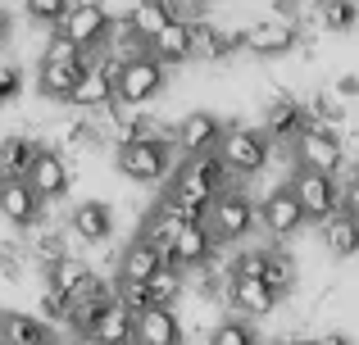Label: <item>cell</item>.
Wrapping results in <instances>:
<instances>
[{
	"mask_svg": "<svg viewBox=\"0 0 359 345\" xmlns=\"http://www.w3.org/2000/svg\"><path fill=\"white\" fill-rule=\"evenodd\" d=\"M5 36H9V14H5V5H0V45H5Z\"/></svg>",
	"mask_w": 359,
	"mask_h": 345,
	"instance_id": "60d3db41",
	"label": "cell"
},
{
	"mask_svg": "<svg viewBox=\"0 0 359 345\" xmlns=\"http://www.w3.org/2000/svg\"><path fill=\"white\" fill-rule=\"evenodd\" d=\"M300 5H305V9H323L327 0H300Z\"/></svg>",
	"mask_w": 359,
	"mask_h": 345,
	"instance_id": "f6af8a7d",
	"label": "cell"
},
{
	"mask_svg": "<svg viewBox=\"0 0 359 345\" xmlns=\"http://www.w3.org/2000/svg\"><path fill=\"white\" fill-rule=\"evenodd\" d=\"M269 273V250H241L232 259V277H264Z\"/></svg>",
	"mask_w": 359,
	"mask_h": 345,
	"instance_id": "e575fe53",
	"label": "cell"
},
{
	"mask_svg": "<svg viewBox=\"0 0 359 345\" xmlns=\"http://www.w3.org/2000/svg\"><path fill=\"white\" fill-rule=\"evenodd\" d=\"M150 55H155L164 69L168 64H182V59H196L191 55V18H173V23L150 41Z\"/></svg>",
	"mask_w": 359,
	"mask_h": 345,
	"instance_id": "7402d4cb",
	"label": "cell"
},
{
	"mask_svg": "<svg viewBox=\"0 0 359 345\" xmlns=\"http://www.w3.org/2000/svg\"><path fill=\"white\" fill-rule=\"evenodd\" d=\"M273 18H282V23H300V18H305V5H300V0H273Z\"/></svg>",
	"mask_w": 359,
	"mask_h": 345,
	"instance_id": "f35d334b",
	"label": "cell"
},
{
	"mask_svg": "<svg viewBox=\"0 0 359 345\" xmlns=\"http://www.w3.org/2000/svg\"><path fill=\"white\" fill-rule=\"evenodd\" d=\"M177 5H201V0H168V9H173V18H177Z\"/></svg>",
	"mask_w": 359,
	"mask_h": 345,
	"instance_id": "ee69618b",
	"label": "cell"
},
{
	"mask_svg": "<svg viewBox=\"0 0 359 345\" xmlns=\"http://www.w3.org/2000/svg\"><path fill=\"white\" fill-rule=\"evenodd\" d=\"M223 132L228 127L219 123L214 114H205V109H196V114H187L182 123H177V155L182 160H201V155H219L223 146Z\"/></svg>",
	"mask_w": 359,
	"mask_h": 345,
	"instance_id": "ba28073f",
	"label": "cell"
},
{
	"mask_svg": "<svg viewBox=\"0 0 359 345\" xmlns=\"http://www.w3.org/2000/svg\"><path fill=\"white\" fill-rule=\"evenodd\" d=\"M346 123V109H341V100H332V96H314L309 100V127H341Z\"/></svg>",
	"mask_w": 359,
	"mask_h": 345,
	"instance_id": "f546056e",
	"label": "cell"
},
{
	"mask_svg": "<svg viewBox=\"0 0 359 345\" xmlns=\"http://www.w3.org/2000/svg\"><path fill=\"white\" fill-rule=\"evenodd\" d=\"M191 55L196 59H219V27L191 23Z\"/></svg>",
	"mask_w": 359,
	"mask_h": 345,
	"instance_id": "836d02e7",
	"label": "cell"
},
{
	"mask_svg": "<svg viewBox=\"0 0 359 345\" xmlns=\"http://www.w3.org/2000/svg\"><path fill=\"white\" fill-rule=\"evenodd\" d=\"M210 345H259V337L250 332L245 318H223L219 328L210 332Z\"/></svg>",
	"mask_w": 359,
	"mask_h": 345,
	"instance_id": "f1b7e54d",
	"label": "cell"
},
{
	"mask_svg": "<svg viewBox=\"0 0 359 345\" xmlns=\"http://www.w3.org/2000/svg\"><path fill=\"white\" fill-rule=\"evenodd\" d=\"M0 273H5L9 282H18V277H23V246H14V241H5V246H0Z\"/></svg>",
	"mask_w": 359,
	"mask_h": 345,
	"instance_id": "8d00e7d4",
	"label": "cell"
},
{
	"mask_svg": "<svg viewBox=\"0 0 359 345\" xmlns=\"http://www.w3.org/2000/svg\"><path fill=\"white\" fill-rule=\"evenodd\" d=\"M318 345H351V341H346L341 332H332V337H323V341H318Z\"/></svg>",
	"mask_w": 359,
	"mask_h": 345,
	"instance_id": "7bdbcfd3",
	"label": "cell"
},
{
	"mask_svg": "<svg viewBox=\"0 0 359 345\" xmlns=\"http://www.w3.org/2000/svg\"><path fill=\"white\" fill-rule=\"evenodd\" d=\"M182 295H187V273H182V268H173V264H164L155 273V282H150V300H155L159 309H173Z\"/></svg>",
	"mask_w": 359,
	"mask_h": 345,
	"instance_id": "4316f807",
	"label": "cell"
},
{
	"mask_svg": "<svg viewBox=\"0 0 359 345\" xmlns=\"http://www.w3.org/2000/svg\"><path fill=\"white\" fill-rule=\"evenodd\" d=\"M337 96H341V100L359 96V78H355V73H341V78H337Z\"/></svg>",
	"mask_w": 359,
	"mask_h": 345,
	"instance_id": "ab89813d",
	"label": "cell"
},
{
	"mask_svg": "<svg viewBox=\"0 0 359 345\" xmlns=\"http://www.w3.org/2000/svg\"><path fill=\"white\" fill-rule=\"evenodd\" d=\"M173 160H177V136L164 132V136H150V141H137V146H123L114 150V164L128 182H159V177L173 173Z\"/></svg>",
	"mask_w": 359,
	"mask_h": 345,
	"instance_id": "6da1fadb",
	"label": "cell"
},
{
	"mask_svg": "<svg viewBox=\"0 0 359 345\" xmlns=\"http://www.w3.org/2000/svg\"><path fill=\"white\" fill-rule=\"evenodd\" d=\"M341 160H346V146H341V136H337L332 127H309V132L296 141V169L337 177Z\"/></svg>",
	"mask_w": 359,
	"mask_h": 345,
	"instance_id": "52a82bcc",
	"label": "cell"
},
{
	"mask_svg": "<svg viewBox=\"0 0 359 345\" xmlns=\"http://www.w3.org/2000/svg\"><path fill=\"white\" fill-rule=\"evenodd\" d=\"M309 132V109L291 96H278L269 109H264V136L273 146H296L300 136Z\"/></svg>",
	"mask_w": 359,
	"mask_h": 345,
	"instance_id": "30bf717a",
	"label": "cell"
},
{
	"mask_svg": "<svg viewBox=\"0 0 359 345\" xmlns=\"http://www.w3.org/2000/svg\"><path fill=\"white\" fill-rule=\"evenodd\" d=\"M355 182H359V164H355Z\"/></svg>",
	"mask_w": 359,
	"mask_h": 345,
	"instance_id": "bcb514c9",
	"label": "cell"
},
{
	"mask_svg": "<svg viewBox=\"0 0 359 345\" xmlns=\"http://www.w3.org/2000/svg\"><path fill=\"white\" fill-rule=\"evenodd\" d=\"M259 223H264V232H269V237H278V241H287V237H296V232H300V223H305V209H300V200H296V191H291V182L273 186V191L264 195Z\"/></svg>",
	"mask_w": 359,
	"mask_h": 345,
	"instance_id": "9c48e42d",
	"label": "cell"
},
{
	"mask_svg": "<svg viewBox=\"0 0 359 345\" xmlns=\"http://www.w3.org/2000/svg\"><path fill=\"white\" fill-rule=\"evenodd\" d=\"M214 259V237L210 227H182L173 241V255H168V264L182 268V273H191V268H210Z\"/></svg>",
	"mask_w": 359,
	"mask_h": 345,
	"instance_id": "ac0fdd59",
	"label": "cell"
},
{
	"mask_svg": "<svg viewBox=\"0 0 359 345\" xmlns=\"http://www.w3.org/2000/svg\"><path fill=\"white\" fill-rule=\"evenodd\" d=\"M91 268H87V259H78V255H64V259H55L50 268H46V291H60V295H69L73 286L87 277Z\"/></svg>",
	"mask_w": 359,
	"mask_h": 345,
	"instance_id": "484cf974",
	"label": "cell"
},
{
	"mask_svg": "<svg viewBox=\"0 0 359 345\" xmlns=\"http://www.w3.org/2000/svg\"><path fill=\"white\" fill-rule=\"evenodd\" d=\"M132 345H137V341H132Z\"/></svg>",
	"mask_w": 359,
	"mask_h": 345,
	"instance_id": "c3c4849f",
	"label": "cell"
},
{
	"mask_svg": "<svg viewBox=\"0 0 359 345\" xmlns=\"http://www.w3.org/2000/svg\"><path fill=\"white\" fill-rule=\"evenodd\" d=\"M18 91H23V69L18 64H0V105L18 100Z\"/></svg>",
	"mask_w": 359,
	"mask_h": 345,
	"instance_id": "d590c367",
	"label": "cell"
},
{
	"mask_svg": "<svg viewBox=\"0 0 359 345\" xmlns=\"http://www.w3.org/2000/svg\"><path fill=\"white\" fill-rule=\"evenodd\" d=\"M323 246H327V255H337V259L359 255V223L346 218V213L327 218V223H323Z\"/></svg>",
	"mask_w": 359,
	"mask_h": 345,
	"instance_id": "d4e9b609",
	"label": "cell"
},
{
	"mask_svg": "<svg viewBox=\"0 0 359 345\" xmlns=\"http://www.w3.org/2000/svg\"><path fill=\"white\" fill-rule=\"evenodd\" d=\"M23 9H27V18H32V23H50V27H60V23H64V14L73 9V0H23Z\"/></svg>",
	"mask_w": 359,
	"mask_h": 345,
	"instance_id": "1f68e13d",
	"label": "cell"
},
{
	"mask_svg": "<svg viewBox=\"0 0 359 345\" xmlns=\"http://www.w3.org/2000/svg\"><path fill=\"white\" fill-rule=\"evenodd\" d=\"M164 78H168V69L155 59V55H141V59H128V64H118V82H114V91H118V105H146V100H155L159 91H164Z\"/></svg>",
	"mask_w": 359,
	"mask_h": 345,
	"instance_id": "3957f363",
	"label": "cell"
},
{
	"mask_svg": "<svg viewBox=\"0 0 359 345\" xmlns=\"http://www.w3.org/2000/svg\"><path fill=\"white\" fill-rule=\"evenodd\" d=\"M109 32H114V18H109V9L100 5V0H73V9L60 23V36H69V41L78 45V50H87V55L105 50Z\"/></svg>",
	"mask_w": 359,
	"mask_h": 345,
	"instance_id": "7a4b0ae2",
	"label": "cell"
},
{
	"mask_svg": "<svg viewBox=\"0 0 359 345\" xmlns=\"http://www.w3.org/2000/svg\"><path fill=\"white\" fill-rule=\"evenodd\" d=\"M173 23V9H168V0H137V5L128 9V27L141 36V41H155L164 27Z\"/></svg>",
	"mask_w": 359,
	"mask_h": 345,
	"instance_id": "cb8c5ba5",
	"label": "cell"
},
{
	"mask_svg": "<svg viewBox=\"0 0 359 345\" xmlns=\"http://www.w3.org/2000/svg\"><path fill=\"white\" fill-rule=\"evenodd\" d=\"M219 160L228 164V173H259L273 160V141L255 127H228L219 146Z\"/></svg>",
	"mask_w": 359,
	"mask_h": 345,
	"instance_id": "5b68a950",
	"label": "cell"
},
{
	"mask_svg": "<svg viewBox=\"0 0 359 345\" xmlns=\"http://www.w3.org/2000/svg\"><path fill=\"white\" fill-rule=\"evenodd\" d=\"M118 304L123 309H132V318H141L146 309H155V300H150V286H141V282H118Z\"/></svg>",
	"mask_w": 359,
	"mask_h": 345,
	"instance_id": "d6a6232c",
	"label": "cell"
},
{
	"mask_svg": "<svg viewBox=\"0 0 359 345\" xmlns=\"http://www.w3.org/2000/svg\"><path fill=\"white\" fill-rule=\"evenodd\" d=\"M300 41L296 23H282V18H264V23L245 27V50L250 55H282Z\"/></svg>",
	"mask_w": 359,
	"mask_h": 345,
	"instance_id": "2e32d148",
	"label": "cell"
},
{
	"mask_svg": "<svg viewBox=\"0 0 359 345\" xmlns=\"http://www.w3.org/2000/svg\"><path fill=\"white\" fill-rule=\"evenodd\" d=\"M355 146H359V132H355Z\"/></svg>",
	"mask_w": 359,
	"mask_h": 345,
	"instance_id": "7dc6e473",
	"label": "cell"
},
{
	"mask_svg": "<svg viewBox=\"0 0 359 345\" xmlns=\"http://www.w3.org/2000/svg\"><path fill=\"white\" fill-rule=\"evenodd\" d=\"M0 345H55V337L36 314H0Z\"/></svg>",
	"mask_w": 359,
	"mask_h": 345,
	"instance_id": "ffe728a7",
	"label": "cell"
},
{
	"mask_svg": "<svg viewBox=\"0 0 359 345\" xmlns=\"http://www.w3.org/2000/svg\"><path fill=\"white\" fill-rule=\"evenodd\" d=\"M341 213L359 223V182H355V177H351V182H341Z\"/></svg>",
	"mask_w": 359,
	"mask_h": 345,
	"instance_id": "74e56055",
	"label": "cell"
},
{
	"mask_svg": "<svg viewBox=\"0 0 359 345\" xmlns=\"http://www.w3.org/2000/svg\"><path fill=\"white\" fill-rule=\"evenodd\" d=\"M264 282H269L278 295H287L291 286H296V264H291L282 250H269V273H264Z\"/></svg>",
	"mask_w": 359,
	"mask_h": 345,
	"instance_id": "4dcf8cb0",
	"label": "cell"
},
{
	"mask_svg": "<svg viewBox=\"0 0 359 345\" xmlns=\"http://www.w3.org/2000/svg\"><path fill=\"white\" fill-rule=\"evenodd\" d=\"M87 341L91 345H132L137 341V318H132V309L118 304V295H114V304L96 318V328L87 332Z\"/></svg>",
	"mask_w": 359,
	"mask_h": 345,
	"instance_id": "d6986e66",
	"label": "cell"
},
{
	"mask_svg": "<svg viewBox=\"0 0 359 345\" xmlns=\"http://www.w3.org/2000/svg\"><path fill=\"white\" fill-rule=\"evenodd\" d=\"M228 304L241 314V318H264L282 304V295L273 291L264 277H232L228 282Z\"/></svg>",
	"mask_w": 359,
	"mask_h": 345,
	"instance_id": "8fae6325",
	"label": "cell"
},
{
	"mask_svg": "<svg viewBox=\"0 0 359 345\" xmlns=\"http://www.w3.org/2000/svg\"><path fill=\"white\" fill-rule=\"evenodd\" d=\"M69 227H73V237H78V241L100 246V241L114 237V209L100 204V200H87V204H78V209L69 213Z\"/></svg>",
	"mask_w": 359,
	"mask_h": 345,
	"instance_id": "e0dca14e",
	"label": "cell"
},
{
	"mask_svg": "<svg viewBox=\"0 0 359 345\" xmlns=\"http://www.w3.org/2000/svg\"><path fill=\"white\" fill-rule=\"evenodd\" d=\"M318 23H323L327 32H351L359 23V5L355 0H327V5L318 9Z\"/></svg>",
	"mask_w": 359,
	"mask_h": 345,
	"instance_id": "83f0119b",
	"label": "cell"
},
{
	"mask_svg": "<svg viewBox=\"0 0 359 345\" xmlns=\"http://www.w3.org/2000/svg\"><path fill=\"white\" fill-rule=\"evenodd\" d=\"M291 191H296L300 209H305V218H337L341 213V182L327 173H309V169H296L291 173Z\"/></svg>",
	"mask_w": 359,
	"mask_h": 345,
	"instance_id": "277c9868",
	"label": "cell"
},
{
	"mask_svg": "<svg viewBox=\"0 0 359 345\" xmlns=\"http://www.w3.org/2000/svg\"><path fill=\"white\" fill-rule=\"evenodd\" d=\"M278 345H318V341H309V337H282Z\"/></svg>",
	"mask_w": 359,
	"mask_h": 345,
	"instance_id": "b9f144b4",
	"label": "cell"
},
{
	"mask_svg": "<svg viewBox=\"0 0 359 345\" xmlns=\"http://www.w3.org/2000/svg\"><path fill=\"white\" fill-rule=\"evenodd\" d=\"M137 345H182V323L173 309H146L137 318Z\"/></svg>",
	"mask_w": 359,
	"mask_h": 345,
	"instance_id": "44dd1931",
	"label": "cell"
},
{
	"mask_svg": "<svg viewBox=\"0 0 359 345\" xmlns=\"http://www.w3.org/2000/svg\"><path fill=\"white\" fill-rule=\"evenodd\" d=\"M0 213H5L9 223H18V227H32V223L41 218V200H36V191L27 186V177H5V182H0Z\"/></svg>",
	"mask_w": 359,
	"mask_h": 345,
	"instance_id": "5bb4252c",
	"label": "cell"
},
{
	"mask_svg": "<svg viewBox=\"0 0 359 345\" xmlns=\"http://www.w3.org/2000/svg\"><path fill=\"white\" fill-rule=\"evenodd\" d=\"M46 150H50V146L32 141V136H5V141H0V169H5V177H27L32 164L41 160Z\"/></svg>",
	"mask_w": 359,
	"mask_h": 345,
	"instance_id": "603a6c76",
	"label": "cell"
},
{
	"mask_svg": "<svg viewBox=\"0 0 359 345\" xmlns=\"http://www.w3.org/2000/svg\"><path fill=\"white\" fill-rule=\"evenodd\" d=\"M210 237H214V246H232V241H241L245 232L255 227V204L245 200L241 191H228V195H219V204L210 209Z\"/></svg>",
	"mask_w": 359,
	"mask_h": 345,
	"instance_id": "8992f818",
	"label": "cell"
},
{
	"mask_svg": "<svg viewBox=\"0 0 359 345\" xmlns=\"http://www.w3.org/2000/svg\"><path fill=\"white\" fill-rule=\"evenodd\" d=\"M82 73H87V55H78V59H46L41 55L36 87H41V96H50V100H73Z\"/></svg>",
	"mask_w": 359,
	"mask_h": 345,
	"instance_id": "7c38bea8",
	"label": "cell"
},
{
	"mask_svg": "<svg viewBox=\"0 0 359 345\" xmlns=\"http://www.w3.org/2000/svg\"><path fill=\"white\" fill-rule=\"evenodd\" d=\"M164 264H168L164 250H155L150 241H141V237H137L128 250H123V259H118V277H123V282H141V286H150V282H155V273H159Z\"/></svg>",
	"mask_w": 359,
	"mask_h": 345,
	"instance_id": "9a60e30c",
	"label": "cell"
},
{
	"mask_svg": "<svg viewBox=\"0 0 359 345\" xmlns=\"http://www.w3.org/2000/svg\"><path fill=\"white\" fill-rule=\"evenodd\" d=\"M69 182H73V173H69V164H64V155L60 150H46L41 160L32 164V173H27V186L36 191V200H60L64 191H69Z\"/></svg>",
	"mask_w": 359,
	"mask_h": 345,
	"instance_id": "4fadbf2b",
	"label": "cell"
}]
</instances>
